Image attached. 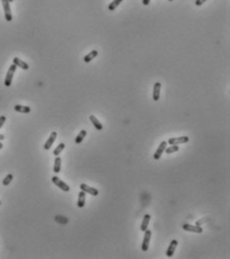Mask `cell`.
<instances>
[{"label":"cell","instance_id":"cell-31","mask_svg":"<svg viewBox=\"0 0 230 259\" xmlns=\"http://www.w3.org/2000/svg\"><path fill=\"white\" fill-rule=\"evenodd\" d=\"M168 1H173V0H168Z\"/></svg>","mask_w":230,"mask_h":259},{"label":"cell","instance_id":"cell-10","mask_svg":"<svg viewBox=\"0 0 230 259\" xmlns=\"http://www.w3.org/2000/svg\"><path fill=\"white\" fill-rule=\"evenodd\" d=\"M178 245V241L175 240V239H173L171 242H170V244L169 246H168V249L166 251V256L167 257H172L173 254H174V252H175V249H176V247Z\"/></svg>","mask_w":230,"mask_h":259},{"label":"cell","instance_id":"cell-18","mask_svg":"<svg viewBox=\"0 0 230 259\" xmlns=\"http://www.w3.org/2000/svg\"><path fill=\"white\" fill-rule=\"evenodd\" d=\"M86 135H87V131H86L85 129H82V130L79 132V134L77 135V137L75 138V143L76 144H80L81 142L83 141V139L86 137Z\"/></svg>","mask_w":230,"mask_h":259},{"label":"cell","instance_id":"cell-1","mask_svg":"<svg viewBox=\"0 0 230 259\" xmlns=\"http://www.w3.org/2000/svg\"><path fill=\"white\" fill-rule=\"evenodd\" d=\"M16 67L17 66L15 64H12L9 67V69L7 71V74H6V77H5V80H4V85L6 86V87H9V86L11 85L14 73H15V71H16Z\"/></svg>","mask_w":230,"mask_h":259},{"label":"cell","instance_id":"cell-9","mask_svg":"<svg viewBox=\"0 0 230 259\" xmlns=\"http://www.w3.org/2000/svg\"><path fill=\"white\" fill-rule=\"evenodd\" d=\"M166 145H167V141H162L161 143H160V145H159V147H158L157 148V150L155 151V153H154V159L155 160H158L161 157V155H162V153L163 152H164V150H165V148H166Z\"/></svg>","mask_w":230,"mask_h":259},{"label":"cell","instance_id":"cell-30","mask_svg":"<svg viewBox=\"0 0 230 259\" xmlns=\"http://www.w3.org/2000/svg\"><path fill=\"white\" fill-rule=\"evenodd\" d=\"M8 1H9V2H13V1H14V0H8Z\"/></svg>","mask_w":230,"mask_h":259},{"label":"cell","instance_id":"cell-5","mask_svg":"<svg viewBox=\"0 0 230 259\" xmlns=\"http://www.w3.org/2000/svg\"><path fill=\"white\" fill-rule=\"evenodd\" d=\"M189 141L188 136H181V137H172L169 138L167 141V143H169L170 145H178L181 143H186Z\"/></svg>","mask_w":230,"mask_h":259},{"label":"cell","instance_id":"cell-25","mask_svg":"<svg viewBox=\"0 0 230 259\" xmlns=\"http://www.w3.org/2000/svg\"><path fill=\"white\" fill-rule=\"evenodd\" d=\"M5 121H6V117H5V116H0V129L2 128V126L4 125V123H5Z\"/></svg>","mask_w":230,"mask_h":259},{"label":"cell","instance_id":"cell-22","mask_svg":"<svg viewBox=\"0 0 230 259\" xmlns=\"http://www.w3.org/2000/svg\"><path fill=\"white\" fill-rule=\"evenodd\" d=\"M179 150V147L177 145H171L170 147H168V148H165V152L167 154H171V153H174V152H177Z\"/></svg>","mask_w":230,"mask_h":259},{"label":"cell","instance_id":"cell-7","mask_svg":"<svg viewBox=\"0 0 230 259\" xmlns=\"http://www.w3.org/2000/svg\"><path fill=\"white\" fill-rule=\"evenodd\" d=\"M182 228L185 231H189V232H194V233H202L203 232V228L200 227L199 225H190V224H183Z\"/></svg>","mask_w":230,"mask_h":259},{"label":"cell","instance_id":"cell-13","mask_svg":"<svg viewBox=\"0 0 230 259\" xmlns=\"http://www.w3.org/2000/svg\"><path fill=\"white\" fill-rule=\"evenodd\" d=\"M89 119H90L91 123L93 124V126L95 127L96 130H99V131H100V130L103 129V125L101 124L100 121H99L98 119H97L94 115H90V116H89Z\"/></svg>","mask_w":230,"mask_h":259},{"label":"cell","instance_id":"cell-4","mask_svg":"<svg viewBox=\"0 0 230 259\" xmlns=\"http://www.w3.org/2000/svg\"><path fill=\"white\" fill-rule=\"evenodd\" d=\"M144 238H143V242L141 245V249L143 251H147L148 248H149V243H150V239H151V231L146 229L144 231Z\"/></svg>","mask_w":230,"mask_h":259},{"label":"cell","instance_id":"cell-28","mask_svg":"<svg viewBox=\"0 0 230 259\" xmlns=\"http://www.w3.org/2000/svg\"><path fill=\"white\" fill-rule=\"evenodd\" d=\"M4 138H5V136L3 134H0V141H2Z\"/></svg>","mask_w":230,"mask_h":259},{"label":"cell","instance_id":"cell-17","mask_svg":"<svg viewBox=\"0 0 230 259\" xmlns=\"http://www.w3.org/2000/svg\"><path fill=\"white\" fill-rule=\"evenodd\" d=\"M151 219V216L149 214H145L144 217H143V220H142V223H141V226H140V229L141 231L144 232L147 227H148V224H149V221Z\"/></svg>","mask_w":230,"mask_h":259},{"label":"cell","instance_id":"cell-26","mask_svg":"<svg viewBox=\"0 0 230 259\" xmlns=\"http://www.w3.org/2000/svg\"><path fill=\"white\" fill-rule=\"evenodd\" d=\"M205 1H207V0H196L195 1V5L196 6H201V5L205 2Z\"/></svg>","mask_w":230,"mask_h":259},{"label":"cell","instance_id":"cell-27","mask_svg":"<svg viewBox=\"0 0 230 259\" xmlns=\"http://www.w3.org/2000/svg\"><path fill=\"white\" fill-rule=\"evenodd\" d=\"M150 1L151 0H142V3H143V5H149Z\"/></svg>","mask_w":230,"mask_h":259},{"label":"cell","instance_id":"cell-20","mask_svg":"<svg viewBox=\"0 0 230 259\" xmlns=\"http://www.w3.org/2000/svg\"><path fill=\"white\" fill-rule=\"evenodd\" d=\"M123 1V0H113L109 5H108V9L110 10V11H113V10H115L117 8V6Z\"/></svg>","mask_w":230,"mask_h":259},{"label":"cell","instance_id":"cell-3","mask_svg":"<svg viewBox=\"0 0 230 259\" xmlns=\"http://www.w3.org/2000/svg\"><path fill=\"white\" fill-rule=\"evenodd\" d=\"M52 182L53 183L58 187V188H60L61 190L62 191H64V192H68L69 190H70V188H69V185H67L65 183L64 181H62L61 179H59L57 176H53L52 177Z\"/></svg>","mask_w":230,"mask_h":259},{"label":"cell","instance_id":"cell-11","mask_svg":"<svg viewBox=\"0 0 230 259\" xmlns=\"http://www.w3.org/2000/svg\"><path fill=\"white\" fill-rule=\"evenodd\" d=\"M160 90H161V83L156 82L153 87V100L158 101L160 98Z\"/></svg>","mask_w":230,"mask_h":259},{"label":"cell","instance_id":"cell-14","mask_svg":"<svg viewBox=\"0 0 230 259\" xmlns=\"http://www.w3.org/2000/svg\"><path fill=\"white\" fill-rule=\"evenodd\" d=\"M14 110L16 111V112H19V113H30V111H31V108L29 107V106H25V105H15L14 106Z\"/></svg>","mask_w":230,"mask_h":259},{"label":"cell","instance_id":"cell-8","mask_svg":"<svg viewBox=\"0 0 230 259\" xmlns=\"http://www.w3.org/2000/svg\"><path fill=\"white\" fill-rule=\"evenodd\" d=\"M56 137H57V132H56V131H52V132H51L49 138L47 139V141H46L45 144H44V149H45V150H49V149L51 148V146L53 145L54 141L56 140Z\"/></svg>","mask_w":230,"mask_h":259},{"label":"cell","instance_id":"cell-29","mask_svg":"<svg viewBox=\"0 0 230 259\" xmlns=\"http://www.w3.org/2000/svg\"><path fill=\"white\" fill-rule=\"evenodd\" d=\"M3 148V144H2V142H0V150H1Z\"/></svg>","mask_w":230,"mask_h":259},{"label":"cell","instance_id":"cell-19","mask_svg":"<svg viewBox=\"0 0 230 259\" xmlns=\"http://www.w3.org/2000/svg\"><path fill=\"white\" fill-rule=\"evenodd\" d=\"M61 169V158L59 156H56L54 160V166H53V171L55 173H59Z\"/></svg>","mask_w":230,"mask_h":259},{"label":"cell","instance_id":"cell-15","mask_svg":"<svg viewBox=\"0 0 230 259\" xmlns=\"http://www.w3.org/2000/svg\"><path fill=\"white\" fill-rule=\"evenodd\" d=\"M86 193L84 191L81 190L79 192V195H78V201H77V206L79 208H83L84 205H85V200H86Z\"/></svg>","mask_w":230,"mask_h":259},{"label":"cell","instance_id":"cell-32","mask_svg":"<svg viewBox=\"0 0 230 259\" xmlns=\"http://www.w3.org/2000/svg\"><path fill=\"white\" fill-rule=\"evenodd\" d=\"M0 205H1V201H0Z\"/></svg>","mask_w":230,"mask_h":259},{"label":"cell","instance_id":"cell-24","mask_svg":"<svg viewBox=\"0 0 230 259\" xmlns=\"http://www.w3.org/2000/svg\"><path fill=\"white\" fill-rule=\"evenodd\" d=\"M55 220L57 222H61V223H67V219H64L63 216H56L55 217Z\"/></svg>","mask_w":230,"mask_h":259},{"label":"cell","instance_id":"cell-23","mask_svg":"<svg viewBox=\"0 0 230 259\" xmlns=\"http://www.w3.org/2000/svg\"><path fill=\"white\" fill-rule=\"evenodd\" d=\"M12 180H13V175H12V174H7L6 177H5V178L3 179L2 184H3L4 186H7V185L10 184V182H11Z\"/></svg>","mask_w":230,"mask_h":259},{"label":"cell","instance_id":"cell-6","mask_svg":"<svg viewBox=\"0 0 230 259\" xmlns=\"http://www.w3.org/2000/svg\"><path fill=\"white\" fill-rule=\"evenodd\" d=\"M80 189L84 191L85 193H88L90 195H93V196H97L99 193V191L97 190L96 188H93V187H90L89 185L85 184V183H82L80 184Z\"/></svg>","mask_w":230,"mask_h":259},{"label":"cell","instance_id":"cell-2","mask_svg":"<svg viewBox=\"0 0 230 259\" xmlns=\"http://www.w3.org/2000/svg\"><path fill=\"white\" fill-rule=\"evenodd\" d=\"M3 9H4V16L7 21H11L12 20V13H11V8H10V2L8 0H1Z\"/></svg>","mask_w":230,"mask_h":259},{"label":"cell","instance_id":"cell-12","mask_svg":"<svg viewBox=\"0 0 230 259\" xmlns=\"http://www.w3.org/2000/svg\"><path fill=\"white\" fill-rule=\"evenodd\" d=\"M13 64H15L16 66H18V67H20L21 69H24V70H28L29 69V65L26 62H24L23 60L18 58V57H14L13 58Z\"/></svg>","mask_w":230,"mask_h":259},{"label":"cell","instance_id":"cell-16","mask_svg":"<svg viewBox=\"0 0 230 259\" xmlns=\"http://www.w3.org/2000/svg\"><path fill=\"white\" fill-rule=\"evenodd\" d=\"M97 55H98V51H97V50H92L91 52H89L87 55H85V56H84V58H83L84 62L85 63H89L95 57H97Z\"/></svg>","mask_w":230,"mask_h":259},{"label":"cell","instance_id":"cell-21","mask_svg":"<svg viewBox=\"0 0 230 259\" xmlns=\"http://www.w3.org/2000/svg\"><path fill=\"white\" fill-rule=\"evenodd\" d=\"M64 148H65V144H64V143H60V144H58V146L54 149L53 154H54L55 156H58V155L61 153V152L63 151Z\"/></svg>","mask_w":230,"mask_h":259}]
</instances>
